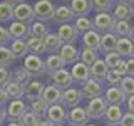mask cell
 <instances>
[{"mask_svg":"<svg viewBox=\"0 0 134 126\" xmlns=\"http://www.w3.org/2000/svg\"><path fill=\"white\" fill-rule=\"evenodd\" d=\"M59 54L62 56V59L67 62V64H75V62L81 59V50H79L77 47H75L74 44H64L60 47V50H59Z\"/></svg>","mask_w":134,"mask_h":126,"instance_id":"cell-19","label":"cell"},{"mask_svg":"<svg viewBox=\"0 0 134 126\" xmlns=\"http://www.w3.org/2000/svg\"><path fill=\"white\" fill-rule=\"evenodd\" d=\"M34 12H35V19L42 20H54V14H55V7H54L52 0H37L34 3Z\"/></svg>","mask_w":134,"mask_h":126,"instance_id":"cell-3","label":"cell"},{"mask_svg":"<svg viewBox=\"0 0 134 126\" xmlns=\"http://www.w3.org/2000/svg\"><path fill=\"white\" fill-rule=\"evenodd\" d=\"M67 66V62L62 59L60 54H49V57L45 59V69H47V72H55V71H60L64 69V67Z\"/></svg>","mask_w":134,"mask_h":126,"instance_id":"cell-24","label":"cell"},{"mask_svg":"<svg viewBox=\"0 0 134 126\" xmlns=\"http://www.w3.org/2000/svg\"><path fill=\"white\" fill-rule=\"evenodd\" d=\"M126 72H127V76L134 77V57L126 59Z\"/></svg>","mask_w":134,"mask_h":126,"instance_id":"cell-48","label":"cell"},{"mask_svg":"<svg viewBox=\"0 0 134 126\" xmlns=\"http://www.w3.org/2000/svg\"><path fill=\"white\" fill-rule=\"evenodd\" d=\"M7 119V109L3 106H0V126H2V123Z\"/></svg>","mask_w":134,"mask_h":126,"instance_id":"cell-52","label":"cell"},{"mask_svg":"<svg viewBox=\"0 0 134 126\" xmlns=\"http://www.w3.org/2000/svg\"><path fill=\"white\" fill-rule=\"evenodd\" d=\"M82 91L77 87H69V89L62 91V106H65L67 109H72L75 106H81L82 103Z\"/></svg>","mask_w":134,"mask_h":126,"instance_id":"cell-7","label":"cell"},{"mask_svg":"<svg viewBox=\"0 0 134 126\" xmlns=\"http://www.w3.org/2000/svg\"><path fill=\"white\" fill-rule=\"evenodd\" d=\"M87 126H96V124H91V123H89V124H87Z\"/></svg>","mask_w":134,"mask_h":126,"instance_id":"cell-61","label":"cell"},{"mask_svg":"<svg viewBox=\"0 0 134 126\" xmlns=\"http://www.w3.org/2000/svg\"><path fill=\"white\" fill-rule=\"evenodd\" d=\"M27 47H29V54H35V56H42L44 52H47L44 45V39H39V37L34 35L27 39Z\"/></svg>","mask_w":134,"mask_h":126,"instance_id":"cell-32","label":"cell"},{"mask_svg":"<svg viewBox=\"0 0 134 126\" xmlns=\"http://www.w3.org/2000/svg\"><path fill=\"white\" fill-rule=\"evenodd\" d=\"M8 101V98H7V92H5V89L3 87H0V106H3Z\"/></svg>","mask_w":134,"mask_h":126,"instance_id":"cell-51","label":"cell"},{"mask_svg":"<svg viewBox=\"0 0 134 126\" xmlns=\"http://www.w3.org/2000/svg\"><path fill=\"white\" fill-rule=\"evenodd\" d=\"M107 101L104 99V96H99V98H94L91 101H87V113H89L91 119H102L104 114H106L107 109Z\"/></svg>","mask_w":134,"mask_h":126,"instance_id":"cell-5","label":"cell"},{"mask_svg":"<svg viewBox=\"0 0 134 126\" xmlns=\"http://www.w3.org/2000/svg\"><path fill=\"white\" fill-rule=\"evenodd\" d=\"M39 121H40V118L35 114V113H32L30 109H29L25 114L20 118V121L19 123L22 124V126H39Z\"/></svg>","mask_w":134,"mask_h":126,"instance_id":"cell-41","label":"cell"},{"mask_svg":"<svg viewBox=\"0 0 134 126\" xmlns=\"http://www.w3.org/2000/svg\"><path fill=\"white\" fill-rule=\"evenodd\" d=\"M119 126H134V114L132 113H124V116H122V119H121V123Z\"/></svg>","mask_w":134,"mask_h":126,"instance_id":"cell-47","label":"cell"},{"mask_svg":"<svg viewBox=\"0 0 134 126\" xmlns=\"http://www.w3.org/2000/svg\"><path fill=\"white\" fill-rule=\"evenodd\" d=\"M109 72V67L104 62V59H97L94 64L91 66V77L100 79V81H106V76Z\"/></svg>","mask_w":134,"mask_h":126,"instance_id":"cell-31","label":"cell"},{"mask_svg":"<svg viewBox=\"0 0 134 126\" xmlns=\"http://www.w3.org/2000/svg\"><path fill=\"white\" fill-rule=\"evenodd\" d=\"M10 81H12V72L8 71V67H0V87H5Z\"/></svg>","mask_w":134,"mask_h":126,"instance_id":"cell-45","label":"cell"},{"mask_svg":"<svg viewBox=\"0 0 134 126\" xmlns=\"http://www.w3.org/2000/svg\"><path fill=\"white\" fill-rule=\"evenodd\" d=\"M47 109H49V104L45 103V101L42 99V98H40V99H37V101H32V103H30V111H32V113H35V114L39 116L40 119H42V118H44L45 114H47Z\"/></svg>","mask_w":134,"mask_h":126,"instance_id":"cell-39","label":"cell"},{"mask_svg":"<svg viewBox=\"0 0 134 126\" xmlns=\"http://www.w3.org/2000/svg\"><path fill=\"white\" fill-rule=\"evenodd\" d=\"M55 126H65V124H55Z\"/></svg>","mask_w":134,"mask_h":126,"instance_id":"cell-60","label":"cell"},{"mask_svg":"<svg viewBox=\"0 0 134 126\" xmlns=\"http://www.w3.org/2000/svg\"><path fill=\"white\" fill-rule=\"evenodd\" d=\"M30 77H32L30 72H29V71L22 66V67H19V69L15 71V77H14V79H15V81H19L20 84H24V86H27V84L32 81Z\"/></svg>","mask_w":134,"mask_h":126,"instance_id":"cell-43","label":"cell"},{"mask_svg":"<svg viewBox=\"0 0 134 126\" xmlns=\"http://www.w3.org/2000/svg\"><path fill=\"white\" fill-rule=\"evenodd\" d=\"M54 20L59 24H70L72 20H75V15H74V12L70 10V7H67V5H59L55 8V14H54Z\"/></svg>","mask_w":134,"mask_h":126,"instance_id":"cell-25","label":"cell"},{"mask_svg":"<svg viewBox=\"0 0 134 126\" xmlns=\"http://www.w3.org/2000/svg\"><path fill=\"white\" fill-rule=\"evenodd\" d=\"M116 52H119L122 59L132 57V54H134V40L131 39V37H119Z\"/></svg>","mask_w":134,"mask_h":126,"instance_id":"cell-22","label":"cell"},{"mask_svg":"<svg viewBox=\"0 0 134 126\" xmlns=\"http://www.w3.org/2000/svg\"><path fill=\"white\" fill-rule=\"evenodd\" d=\"M122 61V57H121L119 52H109V54H104V62L107 64L109 69H116L117 66H119V62Z\"/></svg>","mask_w":134,"mask_h":126,"instance_id":"cell-42","label":"cell"},{"mask_svg":"<svg viewBox=\"0 0 134 126\" xmlns=\"http://www.w3.org/2000/svg\"><path fill=\"white\" fill-rule=\"evenodd\" d=\"M44 91H45L44 84L40 81H37V79H34V81H30L25 86V98L30 99V103H32V101L40 99L42 96H44Z\"/></svg>","mask_w":134,"mask_h":126,"instance_id":"cell-18","label":"cell"},{"mask_svg":"<svg viewBox=\"0 0 134 126\" xmlns=\"http://www.w3.org/2000/svg\"><path fill=\"white\" fill-rule=\"evenodd\" d=\"M8 34H10L12 39H24V40H27L32 35L30 25L25 24V22H19V20L10 22V25H8Z\"/></svg>","mask_w":134,"mask_h":126,"instance_id":"cell-13","label":"cell"},{"mask_svg":"<svg viewBox=\"0 0 134 126\" xmlns=\"http://www.w3.org/2000/svg\"><path fill=\"white\" fill-rule=\"evenodd\" d=\"M10 50L15 56V59H25L29 56V47H27V40L24 39H12Z\"/></svg>","mask_w":134,"mask_h":126,"instance_id":"cell-27","label":"cell"},{"mask_svg":"<svg viewBox=\"0 0 134 126\" xmlns=\"http://www.w3.org/2000/svg\"><path fill=\"white\" fill-rule=\"evenodd\" d=\"M3 89H5L7 98L10 99V101L22 99L24 96H25V86H24V84H20L19 81H15V79H12V81L8 82L5 87H3Z\"/></svg>","mask_w":134,"mask_h":126,"instance_id":"cell-20","label":"cell"},{"mask_svg":"<svg viewBox=\"0 0 134 126\" xmlns=\"http://www.w3.org/2000/svg\"><path fill=\"white\" fill-rule=\"evenodd\" d=\"M10 3H14V5H19V3H22V2H25V0H8Z\"/></svg>","mask_w":134,"mask_h":126,"instance_id":"cell-55","label":"cell"},{"mask_svg":"<svg viewBox=\"0 0 134 126\" xmlns=\"http://www.w3.org/2000/svg\"><path fill=\"white\" fill-rule=\"evenodd\" d=\"M67 108L62 106V104H52L47 109V114L45 118L54 124H64V121H67Z\"/></svg>","mask_w":134,"mask_h":126,"instance_id":"cell-11","label":"cell"},{"mask_svg":"<svg viewBox=\"0 0 134 126\" xmlns=\"http://www.w3.org/2000/svg\"><path fill=\"white\" fill-rule=\"evenodd\" d=\"M104 99L107 101V104H117V106H122V103H126L127 96L119 89V86H109L104 91Z\"/></svg>","mask_w":134,"mask_h":126,"instance_id":"cell-16","label":"cell"},{"mask_svg":"<svg viewBox=\"0 0 134 126\" xmlns=\"http://www.w3.org/2000/svg\"><path fill=\"white\" fill-rule=\"evenodd\" d=\"M70 74H72L74 84H81L82 86L86 81L91 79V67L86 66L81 61H77L75 64H72V67H70Z\"/></svg>","mask_w":134,"mask_h":126,"instance_id":"cell-10","label":"cell"},{"mask_svg":"<svg viewBox=\"0 0 134 126\" xmlns=\"http://www.w3.org/2000/svg\"><path fill=\"white\" fill-rule=\"evenodd\" d=\"M69 7L74 12L75 17H82V15H87L92 10V0H72L69 3Z\"/></svg>","mask_w":134,"mask_h":126,"instance_id":"cell-26","label":"cell"},{"mask_svg":"<svg viewBox=\"0 0 134 126\" xmlns=\"http://www.w3.org/2000/svg\"><path fill=\"white\" fill-rule=\"evenodd\" d=\"M74 27L77 29L79 34H86L94 29V22H92V19H89L87 15H82V17H75L74 20Z\"/></svg>","mask_w":134,"mask_h":126,"instance_id":"cell-34","label":"cell"},{"mask_svg":"<svg viewBox=\"0 0 134 126\" xmlns=\"http://www.w3.org/2000/svg\"><path fill=\"white\" fill-rule=\"evenodd\" d=\"M14 10H15L14 3H10L8 0H2L0 2V24L10 22L14 19Z\"/></svg>","mask_w":134,"mask_h":126,"instance_id":"cell-33","label":"cell"},{"mask_svg":"<svg viewBox=\"0 0 134 126\" xmlns=\"http://www.w3.org/2000/svg\"><path fill=\"white\" fill-rule=\"evenodd\" d=\"M27 111H29L27 104H25L22 99H14V101H10L8 106H7V118L10 121H20V118Z\"/></svg>","mask_w":134,"mask_h":126,"instance_id":"cell-12","label":"cell"},{"mask_svg":"<svg viewBox=\"0 0 134 126\" xmlns=\"http://www.w3.org/2000/svg\"><path fill=\"white\" fill-rule=\"evenodd\" d=\"M57 35H59V39H60L62 44H74V42L77 40L79 32H77V29L74 27V24H62V25H59V29H57Z\"/></svg>","mask_w":134,"mask_h":126,"instance_id":"cell-14","label":"cell"},{"mask_svg":"<svg viewBox=\"0 0 134 126\" xmlns=\"http://www.w3.org/2000/svg\"><path fill=\"white\" fill-rule=\"evenodd\" d=\"M24 67L30 72V76H40L47 71L45 69V61L40 56H35V54H29L24 59Z\"/></svg>","mask_w":134,"mask_h":126,"instance_id":"cell-6","label":"cell"},{"mask_svg":"<svg viewBox=\"0 0 134 126\" xmlns=\"http://www.w3.org/2000/svg\"><path fill=\"white\" fill-rule=\"evenodd\" d=\"M14 19L19 22H25L30 25L35 20V12H34V5H29L27 2H22L19 5H15L14 10Z\"/></svg>","mask_w":134,"mask_h":126,"instance_id":"cell-9","label":"cell"},{"mask_svg":"<svg viewBox=\"0 0 134 126\" xmlns=\"http://www.w3.org/2000/svg\"><path fill=\"white\" fill-rule=\"evenodd\" d=\"M124 116V111L121 106H117V104H109L107 109H106V114H104V123L107 126H119L121 119H122Z\"/></svg>","mask_w":134,"mask_h":126,"instance_id":"cell-15","label":"cell"},{"mask_svg":"<svg viewBox=\"0 0 134 126\" xmlns=\"http://www.w3.org/2000/svg\"><path fill=\"white\" fill-rule=\"evenodd\" d=\"M119 89L122 91L126 96H132L134 94V77L132 76H124L121 84H119Z\"/></svg>","mask_w":134,"mask_h":126,"instance_id":"cell-40","label":"cell"},{"mask_svg":"<svg viewBox=\"0 0 134 126\" xmlns=\"http://www.w3.org/2000/svg\"><path fill=\"white\" fill-rule=\"evenodd\" d=\"M10 40H12V37H10V34H8V29H5L0 24V45H7Z\"/></svg>","mask_w":134,"mask_h":126,"instance_id":"cell-46","label":"cell"},{"mask_svg":"<svg viewBox=\"0 0 134 126\" xmlns=\"http://www.w3.org/2000/svg\"><path fill=\"white\" fill-rule=\"evenodd\" d=\"M42 99H44L49 106H52V104H60L62 103V89H59V87L54 86V84L45 86V91H44Z\"/></svg>","mask_w":134,"mask_h":126,"instance_id":"cell-21","label":"cell"},{"mask_svg":"<svg viewBox=\"0 0 134 126\" xmlns=\"http://www.w3.org/2000/svg\"><path fill=\"white\" fill-rule=\"evenodd\" d=\"M131 10H132V15H134V2L131 3Z\"/></svg>","mask_w":134,"mask_h":126,"instance_id":"cell-57","label":"cell"},{"mask_svg":"<svg viewBox=\"0 0 134 126\" xmlns=\"http://www.w3.org/2000/svg\"><path fill=\"white\" fill-rule=\"evenodd\" d=\"M7 126H22V124H20L19 121H10V123H8Z\"/></svg>","mask_w":134,"mask_h":126,"instance_id":"cell-56","label":"cell"},{"mask_svg":"<svg viewBox=\"0 0 134 126\" xmlns=\"http://www.w3.org/2000/svg\"><path fill=\"white\" fill-rule=\"evenodd\" d=\"M131 39H132V40H134V30H132V34H131Z\"/></svg>","mask_w":134,"mask_h":126,"instance_id":"cell-58","label":"cell"},{"mask_svg":"<svg viewBox=\"0 0 134 126\" xmlns=\"http://www.w3.org/2000/svg\"><path fill=\"white\" fill-rule=\"evenodd\" d=\"M132 57H134V54H132Z\"/></svg>","mask_w":134,"mask_h":126,"instance_id":"cell-62","label":"cell"},{"mask_svg":"<svg viewBox=\"0 0 134 126\" xmlns=\"http://www.w3.org/2000/svg\"><path fill=\"white\" fill-rule=\"evenodd\" d=\"M122 77L124 76L121 72H117L116 69H109V72L106 76V82L109 84V86H119L121 81H122Z\"/></svg>","mask_w":134,"mask_h":126,"instance_id":"cell-44","label":"cell"},{"mask_svg":"<svg viewBox=\"0 0 134 126\" xmlns=\"http://www.w3.org/2000/svg\"><path fill=\"white\" fill-rule=\"evenodd\" d=\"M89 121H91V116L87 113V108L75 106L72 109H69V113H67V123L70 126H87Z\"/></svg>","mask_w":134,"mask_h":126,"instance_id":"cell-4","label":"cell"},{"mask_svg":"<svg viewBox=\"0 0 134 126\" xmlns=\"http://www.w3.org/2000/svg\"><path fill=\"white\" fill-rule=\"evenodd\" d=\"M50 81H52L54 86H57L59 89H69L70 86L74 84L72 81V74H70V71L67 69V67H64V69L60 71H55V72L50 74Z\"/></svg>","mask_w":134,"mask_h":126,"instance_id":"cell-8","label":"cell"},{"mask_svg":"<svg viewBox=\"0 0 134 126\" xmlns=\"http://www.w3.org/2000/svg\"><path fill=\"white\" fill-rule=\"evenodd\" d=\"M15 61V56L12 54L10 47L0 45V67H10Z\"/></svg>","mask_w":134,"mask_h":126,"instance_id":"cell-35","label":"cell"},{"mask_svg":"<svg viewBox=\"0 0 134 126\" xmlns=\"http://www.w3.org/2000/svg\"><path fill=\"white\" fill-rule=\"evenodd\" d=\"M117 40L119 37L112 32L102 34V39H100V52L102 54H109V52H114L117 49Z\"/></svg>","mask_w":134,"mask_h":126,"instance_id":"cell-23","label":"cell"},{"mask_svg":"<svg viewBox=\"0 0 134 126\" xmlns=\"http://www.w3.org/2000/svg\"><path fill=\"white\" fill-rule=\"evenodd\" d=\"M92 22H94V29L97 32L107 34V32H112L116 19L111 12H99V14H96V17L92 19Z\"/></svg>","mask_w":134,"mask_h":126,"instance_id":"cell-2","label":"cell"},{"mask_svg":"<svg viewBox=\"0 0 134 126\" xmlns=\"http://www.w3.org/2000/svg\"><path fill=\"white\" fill-rule=\"evenodd\" d=\"M111 14L114 15L116 20H131L134 17L132 10H131V5H127V3H117V2H116V5H114Z\"/></svg>","mask_w":134,"mask_h":126,"instance_id":"cell-28","label":"cell"},{"mask_svg":"<svg viewBox=\"0 0 134 126\" xmlns=\"http://www.w3.org/2000/svg\"><path fill=\"white\" fill-rule=\"evenodd\" d=\"M44 45H45V50H47L49 54H57L64 44L60 42V39H59L57 34H50L49 32L47 35L44 37Z\"/></svg>","mask_w":134,"mask_h":126,"instance_id":"cell-30","label":"cell"},{"mask_svg":"<svg viewBox=\"0 0 134 126\" xmlns=\"http://www.w3.org/2000/svg\"><path fill=\"white\" fill-rule=\"evenodd\" d=\"M116 2H117V3H127V5H131L134 0H116Z\"/></svg>","mask_w":134,"mask_h":126,"instance_id":"cell-54","label":"cell"},{"mask_svg":"<svg viewBox=\"0 0 134 126\" xmlns=\"http://www.w3.org/2000/svg\"><path fill=\"white\" fill-rule=\"evenodd\" d=\"M116 71H117V72H121L122 76H127V72H126V59H122V61L119 62V66L116 67Z\"/></svg>","mask_w":134,"mask_h":126,"instance_id":"cell-50","label":"cell"},{"mask_svg":"<svg viewBox=\"0 0 134 126\" xmlns=\"http://www.w3.org/2000/svg\"><path fill=\"white\" fill-rule=\"evenodd\" d=\"M81 91H82V98L87 99V101H91L94 98H99V96L104 94V81L91 77L89 81H86L82 84Z\"/></svg>","mask_w":134,"mask_h":126,"instance_id":"cell-1","label":"cell"},{"mask_svg":"<svg viewBox=\"0 0 134 126\" xmlns=\"http://www.w3.org/2000/svg\"><path fill=\"white\" fill-rule=\"evenodd\" d=\"M100 39H102V34L97 32L96 29H92V30L82 34V44L84 47L87 49H92V50H100Z\"/></svg>","mask_w":134,"mask_h":126,"instance_id":"cell-17","label":"cell"},{"mask_svg":"<svg viewBox=\"0 0 134 126\" xmlns=\"http://www.w3.org/2000/svg\"><path fill=\"white\" fill-rule=\"evenodd\" d=\"M30 34L34 37H39V39H44L45 35L49 34V29L42 20H34L30 24Z\"/></svg>","mask_w":134,"mask_h":126,"instance_id":"cell-37","label":"cell"},{"mask_svg":"<svg viewBox=\"0 0 134 126\" xmlns=\"http://www.w3.org/2000/svg\"><path fill=\"white\" fill-rule=\"evenodd\" d=\"M134 30L131 20H116L114 27H112V34H116L117 37H131Z\"/></svg>","mask_w":134,"mask_h":126,"instance_id":"cell-29","label":"cell"},{"mask_svg":"<svg viewBox=\"0 0 134 126\" xmlns=\"http://www.w3.org/2000/svg\"><path fill=\"white\" fill-rule=\"evenodd\" d=\"M114 5H116V0H92V10H96V14L112 12Z\"/></svg>","mask_w":134,"mask_h":126,"instance_id":"cell-36","label":"cell"},{"mask_svg":"<svg viewBox=\"0 0 134 126\" xmlns=\"http://www.w3.org/2000/svg\"><path fill=\"white\" fill-rule=\"evenodd\" d=\"M126 108H127L129 113H132V114H134V94L132 96H127V99H126Z\"/></svg>","mask_w":134,"mask_h":126,"instance_id":"cell-49","label":"cell"},{"mask_svg":"<svg viewBox=\"0 0 134 126\" xmlns=\"http://www.w3.org/2000/svg\"><path fill=\"white\" fill-rule=\"evenodd\" d=\"M39 126H55V124H54V123H50L47 118H42V119L39 121Z\"/></svg>","mask_w":134,"mask_h":126,"instance_id":"cell-53","label":"cell"},{"mask_svg":"<svg viewBox=\"0 0 134 126\" xmlns=\"http://www.w3.org/2000/svg\"><path fill=\"white\" fill-rule=\"evenodd\" d=\"M62 2H69V3H70V2H72V0H62Z\"/></svg>","mask_w":134,"mask_h":126,"instance_id":"cell-59","label":"cell"},{"mask_svg":"<svg viewBox=\"0 0 134 126\" xmlns=\"http://www.w3.org/2000/svg\"><path fill=\"white\" fill-rule=\"evenodd\" d=\"M99 59V56H97V50H92V49H87V47H84L82 50H81V59L79 61L81 62H84L86 66H92L96 61Z\"/></svg>","mask_w":134,"mask_h":126,"instance_id":"cell-38","label":"cell"}]
</instances>
